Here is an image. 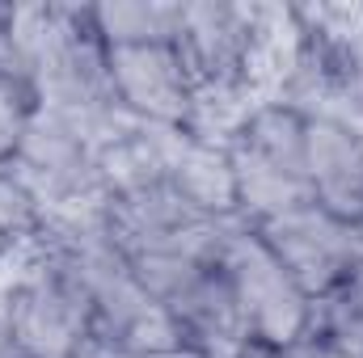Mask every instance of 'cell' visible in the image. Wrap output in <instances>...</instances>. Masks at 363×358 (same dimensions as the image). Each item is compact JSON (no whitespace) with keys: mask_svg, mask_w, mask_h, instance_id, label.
Masks as SVG:
<instances>
[{"mask_svg":"<svg viewBox=\"0 0 363 358\" xmlns=\"http://www.w3.org/2000/svg\"><path fill=\"white\" fill-rule=\"evenodd\" d=\"M254 232L267 241V249L283 262V270L300 282L308 299H321L351 278V266H355L351 224H342L338 215H330L317 202L274 215L267 224H258Z\"/></svg>","mask_w":363,"mask_h":358,"instance_id":"obj_4","label":"cell"},{"mask_svg":"<svg viewBox=\"0 0 363 358\" xmlns=\"http://www.w3.org/2000/svg\"><path fill=\"white\" fill-rule=\"evenodd\" d=\"M38 241H43V232H38ZM4 342H13L30 358H77V350L93 342L89 291L77 278V270L47 241H43V253H38L30 282L13 299Z\"/></svg>","mask_w":363,"mask_h":358,"instance_id":"obj_2","label":"cell"},{"mask_svg":"<svg viewBox=\"0 0 363 358\" xmlns=\"http://www.w3.org/2000/svg\"><path fill=\"white\" fill-rule=\"evenodd\" d=\"M152 358H203V354H194V350L178 346V350H165V354H152Z\"/></svg>","mask_w":363,"mask_h":358,"instance_id":"obj_16","label":"cell"},{"mask_svg":"<svg viewBox=\"0 0 363 358\" xmlns=\"http://www.w3.org/2000/svg\"><path fill=\"white\" fill-rule=\"evenodd\" d=\"M258 17L241 4H182L178 55L194 81V101H237L250 89L267 38Z\"/></svg>","mask_w":363,"mask_h":358,"instance_id":"obj_3","label":"cell"},{"mask_svg":"<svg viewBox=\"0 0 363 358\" xmlns=\"http://www.w3.org/2000/svg\"><path fill=\"white\" fill-rule=\"evenodd\" d=\"M77 358H144V354H131V350H123V346H110V342H101V337H93L89 346H81Z\"/></svg>","mask_w":363,"mask_h":358,"instance_id":"obj_14","label":"cell"},{"mask_svg":"<svg viewBox=\"0 0 363 358\" xmlns=\"http://www.w3.org/2000/svg\"><path fill=\"white\" fill-rule=\"evenodd\" d=\"M351 245H355V266H351V278L363 282V219L351 224Z\"/></svg>","mask_w":363,"mask_h":358,"instance_id":"obj_15","label":"cell"},{"mask_svg":"<svg viewBox=\"0 0 363 358\" xmlns=\"http://www.w3.org/2000/svg\"><path fill=\"white\" fill-rule=\"evenodd\" d=\"M34 110H38V93L26 76H0V169L13 165Z\"/></svg>","mask_w":363,"mask_h":358,"instance_id":"obj_11","label":"cell"},{"mask_svg":"<svg viewBox=\"0 0 363 358\" xmlns=\"http://www.w3.org/2000/svg\"><path fill=\"white\" fill-rule=\"evenodd\" d=\"M106 64L118 105L135 122L190 131L194 81L182 64L178 47H114L106 51Z\"/></svg>","mask_w":363,"mask_h":358,"instance_id":"obj_5","label":"cell"},{"mask_svg":"<svg viewBox=\"0 0 363 358\" xmlns=\"http://www.w3.org/2000/svg\"><path fill=\"white\" fill-rule=\"evenodd\" d=\"M313 337L330 342L342 358H363V282L347 278L330 295L313 299Z\"/></svg>","mask_w":363,"mask_h":358,"instance_id":"obj_10","label":"cell"},{"mask_svg":"<svg viewBox=\"0 0 363 358\" xmlns=\"http://www.w3.org/2000/svg\"><path fill=\"white\" fill-rule=\"evenodd\" d=\"M0 76H26L21 51H17V38H13V8H0Z\"/></svg>","mask_w":363,"mask_h":358,"instance_id":"obj_12","label":"cell"},{"mask_svg":"<svg viewBox=\"0 0 363 358\" xmlns=\"http://www.w3.org/2000/svg\"><path fill=\"white\" fill-rule=\"evenodd\" d=\"M89 13L106 51H114V47H178L182 38V4L114 0V4H97Z\"/></svg>","mask_w":363,"mask_h":358,"instance_id":"obj_9","label":"cell"},{"mask_svg":"<svg viewBox=\"0 0 363 358\" xmlns=\"http://www.w3.org/2000/svg\"><path fill=\"white\" fill-rule=\"evenodd\" d=\"M165 181L203 215H216V219L237 215V185H233L228 148H216L211 139H199L190 131L169 127L165 131Z\"/></svg>","mask_w":363,"mask_h":358,"instance_id":"obj_8","label":"cell"},{"mask_svg":"<svg viewBox=\"0 0 363 358\" xmlns=\"http://www.w3.org/2000/svg\"><path fill=\"white\" fill-rule=\"evenodd\" d=\"M274 358H342L330 342H321V337H313V333H304L300 342H291L287 350H274Z\"/></svg>","mask_w":363,"mask_h":358,"instance_id":"obj_13","label":"cell"},{"mask_svg":"<svg viewBox=\"0 0 363 358\" xmlns=\"http://www.w3.org/2000/svg\"><path fill=\"white\" fill-rule=\"evenodd\" d=\"M308 190L313 202L342 224L363 219V139L355 131L308 118Z\"/></svg>","mask_w":363,"mask_h":358,"instance_id":"obj_7","label":"cell"},{"mask_svg":"<svg viewBox=\"0 0 363 358\" xmlns=\"http://www.w3.org/2000/svg\"><path fill=\"white\" fill-rule=\"evenodd\" d=\"M220 270L245 312V325L254 333V346L287 350L300 342L313 325V299L300 291V282L283 270V262L267 249V241L245 219H228L220 241Z\"/></svg>","mask_w":363,"mask_h":358,"instance_id":"obj_1","label":"cell"},{"mask_svg":"<svg viewBox=\"0 0 363 358\" xmlns=\"http://www.w3.org/2000/svg\"><path fill=\"white\" fill-rule=\"evenodd\" d=\"M178 337L186 350L203 358H241L254 350V333L245 325V312L224 278L220 262L199 270L190 282H182L178 291L165 299Z\"/></svg>","mask_w":363,"mask_h":358,"instance_id":"obj_6","label":"cell"},{"mask_svg":"<svg viewBox=\"0 0 363 358\" xmlns=\"http://www.w3.org/2000/svg\"><path fill=\"white\" fill-rule=\"evenodd\" d=\"M0 358H30V354H21L13 342H0Z\"/></svg>","mask_w":363,"mask_h":358,"instance_id":"obj_17","label":"cell"}]
</instances>
